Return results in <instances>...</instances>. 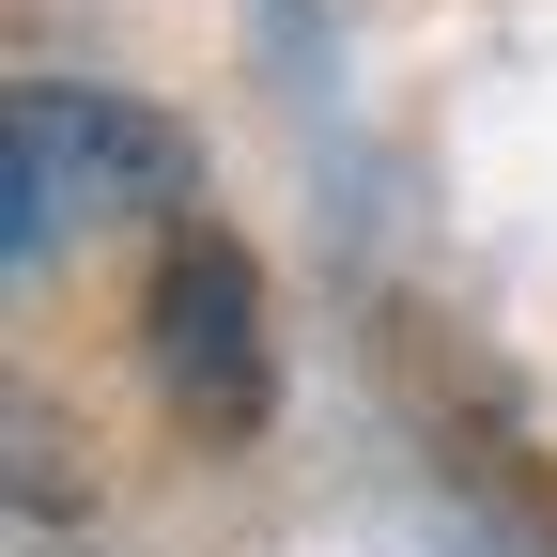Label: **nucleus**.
Listing matches in <instances>:
<instances>
[{"label": "nucleus", "mask_w": 557, "mask_h": 557, "mask_svg": "<svg viewBox=\"0 0 557 557\" xmlns=\"http://www.w3.org/2000/svg\"><path fill=\"white\" fill-rule=\"evenodd\" d=\"M186 201V139L124 94H16L0 109V248L47 263L62 218H171Z\"/></svg>", "instance_id": "f257e3e1"}, {"label": "nucleus", "mask_w": 557, "mask_h": 557, "mask_svg": "<svg viewBox=\"0 0 557 557\" xmlns=\"http://www.w3.org/2000/svg\"><path fill=\"white\" fill-rule=\"evenodd\" d=\"M139 372L186 418L201 449H248L263 403H278V341H263V263L233 233H171L156 295H139Z\"/></svg>", "instance_id": "f03ea898"}]
</instances>
